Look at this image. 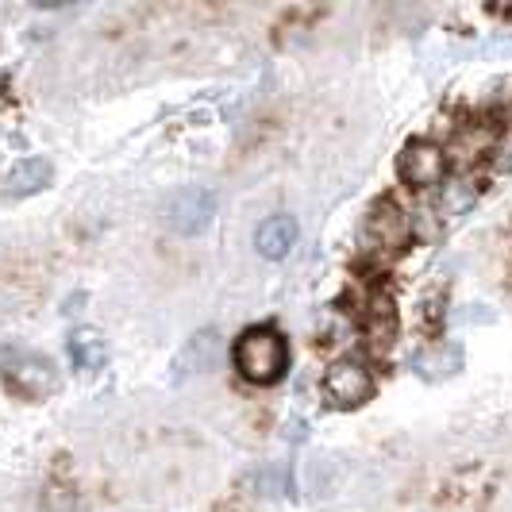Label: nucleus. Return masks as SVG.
<instances>
[{
  "label": "nucleus",
  "mask_w": 512,
  "mask_h": 512,
  "mask_svg": "<svg viewBox=\"0 0 512 512\" xmlns=\"http://www.w3.org/2000/svg\"><path fill=\"white\" fill-rule=\"evenodd\" d=\"M231 362H235L239 378H247L251 385H274L282 382L285 370H289V343L278 328L258 324L235 339Z\"/></svg>",
  "instance_id": "obj_1"
},
{
  "label": "nucleus",
  "mask_w": 512,
  "mask_h": 512,
  "mask_svg": "<svg viewBox=\"0 0 512 512\" xmlns=\"http://www.w3.org/2000/svg\"><path fill=\"white\" fill-rule=\"evenodd\" d=\"M324 393L335 409H359L374 397V374L359 359H335L324 370Z\"/></svg>",
  "instance_id": "obj_2"
},
{
  "label": "nucleus",
  "mask_w": 512,
  "mask_h": 512,
  "mask_svg": "<svg viewBox=\"0 0 512 512\" xmlns=\"http://www.w3.org/2000/svg\"><path fill=\"white\" fill-rule=\"evenodd\" d=\"M447 166H451L447 147L428 143V139L409 143V147L401 151V158H397V174H401V181L412 185V189H436V185H443Z\"/></svg>",
  "instance_id": "obj_3"
},
{
  "label": "nucleus",
  "mask_w": 512,
  "mask_h": 512,
  "mask_svg": "<svg viewBox=\"0 0 512 512\" xmlns=\"http://www.w3.org/2000/svg\"><path fill=\"white\" fill-rule=\"evenodd\" d=\"M4 382L27 401H43L47 393L58 389V370L43 355H12V362L4 366Z\"/></svg>",
  "instance_id": "obj_4"
},
{
  "label": "nucleus",
  "mask_w": 512,
  "mask_h": 512,
  "mask_svg": "<svg viewBox=\"0 0 512 512\" xmlns=\"http://www.w3.org/2000/svg\"><path fill=\"white\" fill-rule=\"evenodd\" d=\"M216 216V197L201 189V185H189L174 193V201L166 208V224L178 231V235H201Z\"/></svg>",
  "instance_id": "obj_5"
},
{
  "label": "nucleus",
  "mask_w": 512,
  "mask_h": 512,
  "mask_svg": "<svg viewBox=\"0 0 512 512\" xmlns=\"http://www.w3.org/2000/svg\"><path fill=\"white\" fill-rule=\"evenodd\" d=\"M409 235H412L409 216L393 205V201H382V205L370 208V216H366V239L378 251H401L409 243Z\"/></svg>",
  "instance_id": "obj_6"
},
{
  "label": "nucleus",
  "mask_w": 512,
  "mask_h": 512,
  "mask_svg": "<svg viewBox=\"0 0 512 512\" xmlns=\"http://www.w3.org/2000/svg\"><path fill=\"white\" fill-rule=\"evenodd\" d=\"M293 243H297V220H293V216H285V212L266 216L255 231L258 255L270 258V262H278V258L289 255V251H293Z\"/></svg>",
  "instance_id": "obj_7"
},
{
  "label": "nucleus",
  "mask_w": 512,
  "mask_h": 512,
  "mask_svg": "<svg viewBox=\"0 0 512 512\" xmlns=\"http://www.w3.org/2000/svg\"><path fill=\"white\" fill-rule=\"evenodd\" d=\"M54 178L51 162L47 158H24V162H16L8 174H4V193H12V197H27V193H39V189H47V181Z\"/></svg>",
  "instance_id": "obj_8"
},
{
  "label": "nucleus",
  "mask_w": 512,
  "mask_h": 512,
  "mask_svg": "<svg viewBox=\"0 0 512 512\" xmlns=\"http://www.w3.org/2000/svg\"><path fill=\"white\" fill-rule=\"evenodd\" d=\"M70 355L81 370H101L104 359H108V343H104V335L97 328H77L70 335Z\"/></svg>",
  "instance_id": "obj_9"
},
{
  "label": "nucleus",
  "mask_w": 512,
  "mask_h": 512,
  "mask_svg": "<svg viewBox=\"0 0 512 512\" xmlns=\"http://www.w3.org/2000/svg\"><path fill=\"white\" fill-rule=\"evenodd\" d=\"M216 355H220V335H216V332L193 335V339H189V347L181 351L178 370H181V374H189V370H205V366H212V362H216Z\"/></svg>",
  "instance_id": "obj_10"
}]
</instances>
